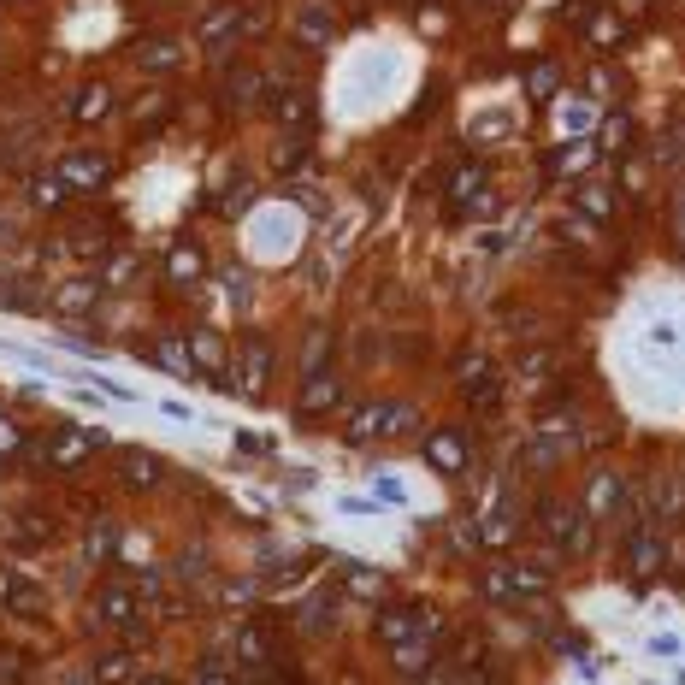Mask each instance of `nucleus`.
<instances>
[{
	"label": "nucleus",
	"mask_w": 685,
	"mask_h": 685,
	"mask_svg": "<svg viewBox=\"0 0 685 685\" xmlns=\"http://www.w3.org/2000/svg\"><path fill=\"white\" fill-rule=\"evenodd\" d=\"M473 195H485V166H479V160H467V166L449 172V201H455V207L473 201Z\"/></svg>",
	"instance_id": "obj_20"
},
{
	"label": "nucleus",
	"mask_w": 685,
	"mask_h": 685,
	"mask_svg": "<svg viewBox=\"0 0 685 685\" xmlns=\"http://www.w3.org/2000/svg\"><path fill=\"white\" fill-rule=\"evenodd\" d=\"M201 685H237V674H231L219 656H207V662H201Z\"/></svg>",
	"instance_id": "obj_38"
},
{
	"label": "nucleus",
	"mask_w": 685,
	"mask_h": 685,
	"mask_svg": "<svg viewBox=\"0 0 685 685\" xmlns=\"http://www.w3.org/2000/svg\"><path fill=\"white\" fill-rule=\"evenodd\" d=\"M296 36H302L308 48H325V42H331V12H325V6H302V12H296Z\"/></svg>",
	"instance_id": "obj_21"
},
{
	"label": "nucleus",
	"mask_w": 685,
	"mask_h": 685,
	"mask_svg": "<svg viewBox=\"0 0 685 685\" xmlns=\"http://www.w3.org/2000/svg\"><path fill=\"white\" fill-rule=\"evenodd\" d=\"M249 201H254V189H231V195H225V219H237Z\"/></svg>",
	"instance_id": "obj_43"
},
{
	"label": "nucleus",
	"mask_w": 685,
	"mask_h": 685,
	"mask_svg": "<svg viewBox=\"0 0 685 685\" xmlns=\"http://www.w3.org/2000/svg\"><path fill=\"white\" fill-rule=\"evenodd\" d=\"M101 443H107L101 432H83V426H54V432H48V461H54V467H83V461H89Z\"/></svg>",
	"instance_id": "obj_5"
},
{
	"label": "nucleus",
	"mask_w": 685,
	"mask_h": 685,
	"mask_svg": "<svg viewBox=\"0 0 685 685\" xmlns=\"http://www.w3.org/2000/svg\"><path fill=\"white\" fill-rule=\"evenodd\" d=\"M6 544H18V550H36V544H48V520H42V514H24V520L6 532Z\"/></svg>",
	"instance_id": "obj_26"
},
{
	"label": "nucleus",
	"mask_w": 685,
	"mask_h": 685,
	"mask_svg": "<svg viewBox=\"0 0 685 685\" xmlns=\"http://www.w3.org/2000/svg\"><path fill=\"white\" fill-rule=\"evenodd\" d=\"M266 378H272V343L266 337H249L231 361V396H266Z\"/></svg>",
	"instance_id": "obj_2"
},
{
	"label": "nucleus",
	"mask_w": 685,
	"mask_h": 685,
	"mask_svg": "<svg viewBox=\"0 0 685 685\" xmlns=\"http://www.w3.org/2000/svg\"><path fill=\"white\" fill-rule=\"evenodd\" d=\"M107 113H113V89H101V83H95V89H83L77 119H83V125H95V119H107Z\"/></svg>",
	"instance_id": "obj_27"
},
{
	"label": "nucleus",
	"mask_w": 685,
	"mask_h": 685,
	"mask_svg": "<svg viewBox=\"0 0 685 685\" xmlns=\"http://www.w3.org/2000/svg\"><path fill=\"white\" fill-rule=\"evenodd\" d=\"M420 455H426V467H437V473H467V437L461 432H432L426 443H420Z\"/></svg>",
	"instance_id": "obj_10"
},
{
	"label": "nucleus",
	"mask_w": 685,
	"mask_h": 685,
	"mask_svg": "<svg viewBox=\"0 0 685 685\" xmlns=\"http://www.w3.org/2000/svg\"><path fill=\"white\" fill-rule=\"evenodd\" d=\"M591 36H597V42H615V36H621V18H597Z\"/></svg>",
	"instance_id": "obj_44"
},
{
	"label": "nucleus",
	"mask_w": 685,
	"mask_h": 685,
	"mask_svg": "<svg viewBox=\"0 0 685 685\" xmlns=\"http://www.w3.org/2000/svg\"><path fill=\"white\" fill-rule=\"evenodd\" d=\"M107 172H113V160H107V154H95V148H77V154H65V160H60V178L71 189H101V184H107Z\"/></svg>",
	"instance_id": "obj_8"
},
{
	"label": "nucleus",
	"mask_w": 685,
	"mask_h": 685,
	"mask_svg": "<svg viewBox=\"0 0 685 685\" xmlns=\"http://www.w3.org/2000/svg\"><path fill=\"white\" fill-rule=\"evenodd\" d=\"M579 213L597 219V225H609V219H615V195H609V189H579Z\"/></svg>",
	"instance_id": "obj_28"
},
{
	"label": "nucleus",
	"mask_w": 685,
	"mask_h": 685,
	"mask_svg": "<svg viewBox=\"0 0 685 685\" xmlns=\"http://www.w3.org/2000/svg\"><path fill=\"white\" fill-rule=\"evenodd\" d=\"M349 585H355L361 597H384V579H378L373 567H355V561H349Z\"/></svg>",
	"instance_id": "obj_34"
},
{
	"label": "nucleus",
	"mask_w": 685,
	"mask_h": 685,
	"mask_svg": "<svg viewBox=\"0 0 685 685\" xmlns=\"http://www.w3.org/2000/svg\"><path fill=\"white\" fill-rule=\"evenodd\" d=\"M626 567H632L638 579L662 573V538H656V526H638V532H626Z\"/></svg>",
	"instance_id": "obj_13"
},
{
	"label": "nucleus",
	"mask_w": 685,
	"mask_h": 685,
	"mask_svg": "<svg viewBox=\"0 0 685 685\" xmlns=\"http://www.w3.org/2000/svg\"><path fill=\"white\" fill-rule=\"evenodd\" d=\"M414 632H420V615H414V609H390V615H378V638H384V644H408Z\"/></svg>",
	"instance_id": "obj_23"
},
{
	"label": "nucleus",
	"mask_w": 685,
	"mask_h": 685,
	"mask_svg": "<svg viewBox=\"0 0 685 685\" xmlns=\"http://www.w3.org/2000/svg\"><path fill=\"white\" fill-rule=\"evenodd\" d=\"M237 449H243V455H272V437H260V432H237Z\"/></svg>",
	"instance_id": "obj_42"
},
{
	"label": "nucleus",
	"mask_w": 685,
	"mask_h": 685,
	"mask_svg": "<svg viewBox=\"0 0 685 685\" xmlns=\"http://www.w3.org/2000/svg\"><path fill=\"white\" fill-rule=\"evenodd\" d=\"M95 615H101L107 626H119V632H136V626H142V603H136V591H130V585L113 579V585H101V591H95Z\"/></svg>",
	"instance_id": "obj_6"
},
{
	"label": "nucleus",
	"mask_w": 685,
	"mask_h": 685,
	"mask_svg": "<svg viewBox=\"0 0 685 685\" xmlns=\"http://www.w3.org/2000/svg\"><path fill=\"white\" fill-rule=\"evenodd\" d=\"M18 455H30V432L18 420H0V461H18Z\"/></svg>",
	"instance_id": "obj_30"
},
{
	"label": "nucleus",
	"mask_w": 685,
	"mask_h": 685,
	"mask_svg": "<svg viewBox=\"0 0 685 685\" xmlns=\"http://www.w3.org/2000/svg\"><path fill=\"white\" fill-rule=\"evenodd\" d=\"M113 550H119V526L107 520V526H95V532H89V556H95V561H107Z\"/></svg>",
	"instance_id": "obj_33"
},
{
	"label": "nucleus",
	"mask_w": 685,
	"mask_h": 685,
	"mask_svg": "<svg viewBox=\"0 0 685 685\" xmlns=\"http://www.w3.org/2000/svg\"><path fill=\"white\" fill-rule=\"evenodd\" d=\"M125 674H130V656H125V650H107V656L95 662V685H125Z\"/></svg>",
	"instance_id": "obj_31"
},
{
	"label": "nucleus",
	"mask_w": 685,
	"mask_h": 685,
	"mask_svg": "<svg viewBox=\"0 0 685 685\" xmlns=\"http://www.w3.org/2000/svg\"><path fill=\"white\" fill-rule=\"evenodd\" d=\"M189 361H195V373H207L213 390H231V373H225V343H219L213 331H195V337H189Z\"/></svg>",
	"instance_id": "obj_9"
},
{
	"label": "nucleus",
	"mask_w": 685,
	"mask_h": 685,
	"mask_svg": "<svg viewBox=\"0 0 685 685\" xmlns=\"http://www.w3.org/2000/svg\"><path fill=\"white\" fill-rule=\"evenodd\" d=\"M136 107H142V113H136V125H148V119H166V95H142Z\"/></svg>",
	"instance_id": "obj_41"
},
{
	"label": "nucleus",
	"mask_w": 685,
	"mask_h": 685,
	"mask_svg": "<svg viewBox=\"0 0 685 685\" xmlns=\"http://www.w3.org/2000/svg\"><path fill=\"white\" fill-rule=\"evenodd\" d=\"M337 402H343V384L331 373H308L302 396H296V414H302V420H319V414H331Z\"/></svg>",
	"instance_id": "obj_12"
},
{
	"label": "nucleus",
	"mask_w": 685,
	"mask_h": 685,
	"mask_svg": "<svg viewBox=\"0 0 685 685\" xmlns=\"http://www.w3.org/2000/svg\"><path fill=\"white\" fill-rule=\"evenodd\" d=\"M325 621H331V597H313L308 609H302V626H308V632H325Z\"/></svg>",
	"instance_id": "obj_36"
},
{
	"label": "nucleus",
	"mask_w": 685,
	"mask_h": 685,
	"mask_svg": "<svg viewBox=\"0 0 685 685\" xmlns=\"http://www.w3.org/2000/svg\"><path fill=\"white\" fill-rule=\"evenodd\" d=\"M538 520H544V532L556 538V550H561V556H585V550H591V526H597V520H591L585 508H567V502H544V508H538Z\"/></svg>",
	"instance_id": "obj_1"
},
{
	"label": "nucleus",
	"mask_w": 685,
	"mask_h": 685,
	"mask_svg": "<svg viewBox=\"0 0 685 685\" xmlns=\"http://www.w3.org/2000/svg\"><path fill=\"white\" fill-rule=\"evenodd\" d=\"M278 125H313V95L308 89H284V95H278Z\"/></svg>",
	"instance_id": "obj_24"
},
{
	"label": "nucleus",
	"mask_w": 685,
	"mask_h": 685,
	"mask_svg": "<svg viewBox=\"0 0 685 685\" xmlns=\"http://www.w3.org/2000/svg\"><path fill=\"white\" fill-rule=\"evenodd\" d=\"M154 361L172 367V373H195V361H189V337H160V343H154Z\"/></svg>",
	"instance_id": "obj_25"
},
{
	"label": "nucleus",
	"mask_w": 685,
	"mask_h": 685,
	"mask_svg": "<svg viewBox=\"0 0 685 685\" xmlns=\"http://www.w3.org/2000/svg\"><path fill=\"white\" fill-rule=\"evenodd\" d=\"M479 591H485L491 603H520V597H538V591H544V573H538V567H508V561H497V567H485Z\"/></svg>",
	"instance_id": "obj_3"
},
{
	"label": "nucleus",
	"mask_w": 685,
	"mask_h": 685,
	"mask_svg": "<svg viewBox=\"0 0 685 685\" xmlns=\"http://www.w3.org/2000/svg\"><path fill=\"white\" fill-rule=\"evenodd\" d=\"M0 609L18 615V621H42V615H48V597H42V585H36L30 573L0 567Z\"/></svg>",
	"instance_id": "obj_4"
},
{
	"label": "nucleus",
	"mask_w": 685,
	"mask_h": 685,
	"mask_svg": "<svg viewBox=\"0 0 685 685\" xmlns=\"http://www.w3.org/2000/svg\"><path fill=\"white\" fill-rule=\"evenodd\" d=\"M65 195H71V184H65L60 172H42V178H30V207H42V213L65 207Z\"/></svg>",
	"instance_id": "obj_19"
},
{
	"label": "nucleus",
	"mask_w": 685,
	"mask_h": 685,
	"mask_svg": "<svg viewBox=\"0 0 685 685\" xmlns=\"http://www.w3.org/2000/svg\"><path fill=\"white\" fill-rule=\"evenodd\" d=\"M680 508H685V485H674V479L650 485V514H680Z\"/></svg>",
	"instance_id": "obj_29"
},
{
	"label": "nucleus",
	"mask_w": 685,
	"mask_h": 685,
	"mask_svg": "<svg viewBox=\"0 0 685 685\" xmlns=\"http://www.w3.org/2000/svg\"><path fill=\"white\" fill-rule=\"evenodd\" d=\"M136 278V254L119 249V260H113V272H107V284H130Z\"/></svg>",
	"instance_id": "obj_40"
},
{
	"label": "nucleus",
	"mask_w": 685,
	"mask_h": 685,
	"mask_svg": "<svg viewBox=\"0 0 685 685\" xmlns=\"http://www.w3.org/2000/svg\"><path fill=\"white\" fill-rule=\"evenodd\" d=\"M591 154H597V148H585V142H579V148H561V172H585V166H591Z\"/></svg>",
	"instance_id": "obj_39"
},
{
	"label": "nucleus",
	"mask_w": 685,
	"mask_h": 685,
	"mask_svg": "<svg viewBox=\"0 0 685 685\" xmlns=\"http://www.w3.org/2000/svg\"><path fill=\"white\" fill-rule=\"evenodd\" d=\"M130 54H136L142 71H172V65H178V42H172V36H148V42H136Z\"/></svg>",
	"instance_id": "obj_17"
},
{
	"label": "nucleus",
	"mask_w": 685,
	"mask_h": 685,
	"mask_svg": "<svg viewBox=\"0 0 685 685\" xmlns=\"http://www.w3.org/2000/svg\"><path fill=\"white\" fill-rule=\"evenodd\" d=\"M414 426H420V414L408 402H390L384 408V437H402V432H414Z\"/></svg>",
	"instance_id": "obj_32"
},
{
	"label": "nucleus",
	"mask_w": 685,
	"mask_h": 685,
	"mask_svg": "<svg viewBox=\"0 0 685 685\" xmlns=\"http://www.w3.org/2000/svg\"><path fill=\"white\" fill-rule=\"evenodd\" d=\"M225 95H231V107H254V101L266 95V77H260L254 65H237L231 83H225Z\"/></svg>",
	"instance_id": "obj_18"
},
{
	"label": "nucleus",
	"mask_w": 685,
	"mask_h": 685,
	"mask_svg": "<svg viewBox=\"0 0 685 685\" xmlns=\"http://www.w3.org/2000/svg\"><path fill=\"white\" fill-rule=\"evenodd\" d=\"M325 355H331V337H325V331H313V337H308V373H325Z\"/></svg>",
	"instance_id": "obj_37"
},
{
	"label": "nucleus",
	"mask_w": 685,
	"mask_h": 685,
	"mask_svg": "<svg viewBox=\"0 0 685 685\" xmlns=\"http://www.w3.org/2000/svg\"><path fill=\"white\" fill-rule=\"evenodd\" d=\"M95 296H101V284H95V278H77V284L60 290V313L65 319H83V313L95 308Z\"/></svg>",
	"instance_id": "obj_22"
},
{
	"label": "nucleus",
	"mask_w": 685,
	"mask_h": 685,
	"mask_svg": "<svg viewBox=\"0 0 685 685\" xmlns=\"http://www.w3.org/2000/svg\"><path fill=\"white\" fill-rule=\"evenodd\" d=\"M237 30H243V12L237 6H213V12H201V30L195 36H201V48H225Z\"/></svg>",
	"instance_id": "obj_15"
},
{
	"label": "nucleus",
	"mask_w": 685,
	"mask_h": 685,
	"mask_svg": "<svg viewBox=\"0 0 685 685\" xmlns=\"http://www.w3.org/2000/svg\"><path fill=\"white\" fill-rule=\"evenodd\" d=\"M142 685H166V680H142Z\"/></svg>",
	"instance_id": "obj_45"
},
{
	"label": "nucleus",
	"mask_w": 685,
	"mask_h": 685,
	"mask_svg": "<svg viewBox=\"0 0 685 685\" xmlns=\"http://www.w3.org/2000/svg\"><path fill=\"white\" fill-rule=\"evenodd\" d=\"M626 502V485H621V473H609V467H597L591 479H585V514L591 520H603V514H615Z\"/></svg>",
	"instance_id": "obj_11"
},
{
	"label": "nucleus",
	"mask_w": 685,
	"mask_h": 685,
	"mask_svg": "<svg viewBox=\"0 0 685 685\" xmlns=\"http://www.w3.org/2000/svg\"><path fill=\"white\" fill-rule=\"evenodd\" d=\"M207 272V254L195 249V243H172L166 249V278H178V284H195Z\"/></svg>",
	"instance_id": "obj_16"
},
{
	"label": "nucleus",
	"mask_w": 685,
	"mask_h": 685,
	"mask_svg": "<svg viewBox=\"0 0 685 685\" xmlns=\"http://www.w3.org/2000/svg\"><path fill=\"white\" fill-rule=\"evenodd\" d=\"M384 408L390 402H361V408H349V420H343V443H373V437H384Z\"/></svg>",
	"instance_id": "obj_14"
},
{
	"label": "nucleus",
	"mask_w": 685,
	"mask_h": 685,
	"mask_svg": "<svg viewBox=\"0 0 685 685\" xmlns=\"http://www.w3.org/2000/svg\"><path fill=\"white\" fill-rule=\"evenodd\" d=\"M526 89H532L538 101H544V95H556V65L544 60V65H538V71H526Z\"/></svg>",
	"instance_id": "obj_35"
},
{
	"label": "nucleus",
	"mask_w": 685,
	"mask_h": 685,
	"mask_svg": "<svg viewBox=\"0 0 685 685\" xmlns=\"http://www.w3.org/2000/svg\"><path fill=\"white\" fill-rule=\"evenodd\" d=\"M113 473H119L125 491H154V479H160V455H154V449H119V455H113Z\"/></svg>",
	"instance_id": "obj_7"
}]
</instances>
